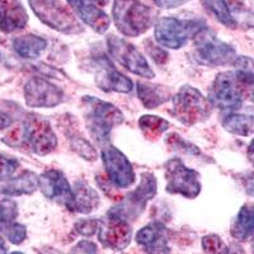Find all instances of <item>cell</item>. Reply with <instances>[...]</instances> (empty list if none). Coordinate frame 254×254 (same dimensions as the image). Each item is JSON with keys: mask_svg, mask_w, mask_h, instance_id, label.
I'll list each match as a JSON object with an SVG mask.
<instances>
[{"mask_svg": "<svg viewBox=\"0 0 254 254\" xmlns=\"http://www.w3.org/2000/svg\"><path fill=\"white\" fill-rule=\"evenodd\" d=\"M87 106V127L90 135L98 144L108 145L111 140V132L113 127L119 126L124 122V115L113 104L104 102L95 97L83 98Z\"/></svg>", "mask_w": 254, "mask_h": 254, "instance_id": "obj_1", "label": "cell"}, {"mask_svg": "<svg viewBox=\"0 0 254 254\" xmlns=\"http://www.w3.org/2000/svg\"><path fill=\"white\" fill-rule=\"evenodd\" d=\"M115 24L127 37H139L151 26V10L140 0H115L112 8Z\"/></svg>", "mask_w": 254, "mask_h": 254, "instance_id": "obj_2", "label": "cell"}, {"mask_svg": "<svg viewBox=\"0 0 254 254\" xmlns=\"http://www.w3.org/2000/svg\"><path fill=\"white\" fill-rule=\"evenodd\" d=\"M155 194L156 178L151 173H144L139 187L127 194L119 205L111 208L107 216L127 222L136 220L144 212L147 201H150Z\"/></svg>", "mask_w": 254, "mask_h": 254, "instance_id": "obj_3", "label": "cell"}, {"mask_svg": "<svg viewBox=\"0 0 254 254\" xmlns=\"http://www.w3.org/2000/svg\"><path fill=\"white\" fill-rule=\"evenodd\" d=\"M194 50L196 60L208 66L230 65L238 58L234 47L219 40L206 27H202L194 35Z\"/></svg>", "mask_w": 254, "mask_h": 254, "instance_id": "obj_4", "label": "cell"}, {"mask_svg": "<svg viewBox=\"0 0 254 254\" xmlns=\"http://www.w3.org/2000/svg\"><path fill=\"white\" fill-rule=\"evenodd\" d=\"M36 17L55 31L72 35L81 31L74 13L61 0H28Z\"/></svg>", "mask_w": 254, "mask_h": 254, "instance_id": "obj_5", "label": "cell"}, {"mask_svg": "<svg viewBox=\"0 0 254 254\" xmlns=\"http://www.w3.org/2000/svg\"><path fill=\"white\" fill-rule=\"evenodd\" d=\"M173 108L177 119L190 126L207 120L212 111V104L196 88L185 85L174 95Z\"/></svg>", "mask_w": 254, "mask_h": 254, "instance_id": "obj_6", "label": "cell"}, {"mask_svg": "<svg viewBox=\"0 0 254 254\" xmlns=\"http://www.w3.org/2000/svg\"><path fill=\"white\" fill-rule=\"evenodd\" d=\"M165 178L169 193L196 198L201 192L199 174L194 169L186 167L181 159H172L165 164Z\"/></svg>", "mask_w": 254, "mask_h": 254, "instance_id": "obj_7", "label": "cell"}, {"mask_svg": "<svg viewBox=\"0 0 254 254\" xmlns=\"http://www.w3.org/2000/svg\"><path fill=\"white\" fill-rule=\"evenodd\" d=\"M22 137L24 144L38 155H47L58 146V139L50 122L37 115L27 116Z\"/></svg>", "mask_w": 254, "mask_h": 254, "instance_id": "obj_8", "label": "cell"}, {"mask_svg": "<svg viewBox=\"0 0 254 254\" xmlns=\"http://www.w3.org/2000/svg\"><path fill=\"white\" fill-rule=\"evenodd\" d=\"M202 27H197L194 20H179L172 17H165L155 24V40L159 45L167 49H181L187 44L190 36L196 35Z\"/></svg>", "mask_w": 254, "mask_h": 254, "instance_id": "obj_9", "label": "cell"}, {"mask_svg": "<svg viewBox=\"0 0 254 254\" xmlns=\"http://www.w3.org/2000/svg\"><path fill=\"white\" fill-rule=\"evenodd\" d=\"M107 47L110 55L132 74L146 79H153L155 76L146 59L137 51L133 45L128 44L124 38L110 35L107 38Z\"/></svg>", "mask_w": 254, "mask_h": 254, "instance_id": "obj_10", "label": "cell"}, {"mask_svg": "<svg viewBox=\"0 0 254 254\" xmlns=\"http://www.w3.org/2000/svg\"><path fill=\"white\" fill-rule=\"evenodd\" d=\"M242 84L234 72H221L215 78L210 90L211 104L220 110H238L243 103Z\"/></svg>", "mask_w": 254, "mask_h": 254, "instance_id": "obj_11", "label": "cell"}, {"mask_svg": "<svg viewBox=\"0 0 254 254\" xmlns=\"http://www.w3.org/2000/svg\"><path fill=\"white\" fill-rule=\"evenodd\" d=\"M102 160L108 179L113 186L119 188H127L135 183V172L121 150L112 145H106L102 150Z\"/></svg>", "mask_w": 254, "mask_h": 254, "instance_id": "obj_12", "label": "cell"}, {"mask_svg": "<svg viewBox=\"0 0 254 254\" xmlns=\"http://www.w3.org/2000/svg\"><path fill=\"white\" fill-rule=\"evenodd\" d=\"M24 99L28 107L52 108L64 101V92L46 79L33 76L24 85Z\"/></svg>", "mask_w": 254, "mask_h": 254, "instance_id": "obj_13", "label": "cell"}, {"mask_svg": "<svg viewBox=\"0 0 254 254\" xmlns=\"http://www.w3.org/2000/svg\"><path fill=\"white\" fill-rule=\"evenodd\" d=\"M95 84L103 92L130 93L133 89L131 79L125 76L116 69L112 61L107 56L101 55L93 60Z\"/></svg>", "mask_w": 254, "mask_h": 254, "instance_id": "obj_14", "label": "cell"}, {"mask_svg": "<svg viewBox=\"0 0 254 254\" xmlns=\"http://www.w3.org/2000/svg\"><path fill=\"white\" fill-rule=\"evenodd\" d=\"M38 188L46 198L56 201L71 211L74 202V190L70 187L63 172L50 169L38 177Z\"/></svg>", "mask_w": 254, "mask_h": 254, "instance_id": "obj_15", "label": "cell"}, {"mask_svg": "<svg viewBox=\"0 0 254 254\" xmlns=\"http://www.w3.org/2000/svg\"><path fill=\"white\" fill-rule=\"evenodd\" d=\"M98 238L102 246L106 248L122 251L130 244L132 239V229L127 221L108 217L107 221L102 220Z\"/></svg>", "mask_w": 254, "mask_h": 254, "instance_id": "obj_16", "label": "cell"}, {"mask_svg": "<svg viewBox=\"0 0 254 254\" xmlns=\"http://www.w3.org/2000/svg\"><path fill=\"white\" fill-rule=\"evenodd\" d=\"M136 242L149 254H169V233L162 222H151L140 229L136 234Z\"/></svg>", "mask_w": 254, "mask_h": 254, "instance_id": "obj_17", "label": "cell"}, {"mask_svg": "<svg viewBox=\"0 0 254 254\" xmlns=\"http://www.w3.org/2000/svg\"><path fill=\"white\" fill-rule=\"evenodd\" d=\"M18 205L10 198L0 199V233H3L13 244H20L26 240V226L17 222Z\"/></svg>", "mask_w": 254, "mask_h": 254, "instance_id": "obj_18", "label": "cell"}, {"mask_svg": "<svg viewBox=\"0 0 254 254\" xmlns=\"http://www.w3.org/2000/svg\"><path fill=\"white\" fill-rule=\"evenodd\" d=\"M28 23V14L19 0H0V29L4 33L20 31Z\"/></svg>", "mask_w": 254, "mask_h": 254, "instance_id": "obj_19", "label": "cell"}, {"mask_svg": "<svg viewBox=\"0 0 254 254\" xmlns=\"http://www.w3.org/2000/svg\"><path fill=\"white\" fill-rule=\"evenodd\" d=\"M74 12L83 19L85 24L98 33H104L110 28L111 20L106 13L92 3V0H67Z\"/></svg>", "mask_w": 254, "mask_h": 254, "instance_id": "obj_20", "label": "cell"}, {"mask_svg": "<svg viewBox=\"0 0 254 254\" xmlns=\"http://www.w3.org/2000/svg\"><path fill=\"white\" fill-rule=\"evenodd\" d=\"M74 202L71 211L80 212V214H89L98 207L99 196L98 193L84 181H78L74 185Z\"/></svg>", "mask_w": 254, "mask_h": 254, "instance_id": "obj_21", "label": "cell"}, {"mask_svg": "<svg viewBox=\"0 0 254 254\" xmlns=\"http://www.w3.org/2000/svg\"><path fill=\"white\" fill-rule=\"evenodd\" d=\"M231 237L234 239L244 242L254 234V205L247 203L238 212L233 225H231Z\"/></svg>", "mask_w": 254, "mask_h": 254, "instance_id": "obj_22", "label": "cell"}, {"mask_svg": "<svg viewBox=\"0 0 254 254\" xmlns=\"http://www.w3.org/2000/svg\"><path fill=\"white\" fill-rule=\"evenodd\" d=\"M47 42L45 38L35 35H24L13 40V50L23 59H37L45 51Z\"/></svg>", "mask_w": 254, "mask_h": 254, "instance_id": "obj_23", "label": "cell"}, {"mask_svg": "<svg viewBox=\"0 0 254 254\" xmlns=\"http://www.w3.org/2000/svg\"><path fill=\"white\" fill-rule=\"evenodd\" d=\"M38 188V177L33 172L24 171L17 178L9 179V182L1 188V193L6 196L31 194Z\"/></svg>", "mask_w": 254, "mask_h": 254, "instance_id": "obj_24", "label": "cell"}, {"mask_svg": "<svg viewBox=\"0 0 254 254\" xmlns=\"http://www.w3.org/2000/svg\"><path fill=\"white\" fill-rule=\"evenodd\" d=\"M136 90H137V97L146 108L159 107L169 98V92L162 85H154V84H146L140 81L137 83Z\"/></svg>", "mask_w": 254, "mask_h": 254, "instance_id": "obj_25", "label": "cell"}, {"mask_svg": "<svg viewBox=\"0 0 254 254\" xmlns=\"http://www.w3.org/2000/svg\"><path fill=\"white\" fill-rule=\"evenodd\" d=\"M222 126L234 135L249 136L254 132V116L233 113L222 120Z\"/></svg>", "mask_w": 254, "mask_h": 254, "instance_id": "obj_26", "label": "cell"}, {"mask_svg": "<svg viewBox=\"0 0 254 254\" xmlns=\"http://www.w3.org/2000/svg\"><path fill=\"white\" fill-rule=\"evenodd\" d=\"M234 75L243 87H254V60L248 56H238L233 63Z\"/></svg>", "mask_w": 254, "mask_h": 254, "instance_id": "obj_27", "label": "cell"}, {"mask_svg": "<svg viewBox=\"0 0 254 254\" xmlns=\"http://www.w3.org/2000/svg\"><path fill=\"white\" fill-rule=\"evenodd\" d=\"M139 126L145 136L156 139V137H159V136L168 130L169 122L165 121L162 117H159V116L146 115L142 116L141 119H140Z\"/></svg>", "mask_w": 254, "mask_h": 254, "instance_id": "obj_28", "label": "cell"}, {"mask_svg": "<svg viewBox=\"0 0 254 254\" xmlns=\"http://www.w3.org/2000/svg\"><path fill=\"white\" fill-rule=\"evenodd\" d=\"M205 5L215 17L217 18L220 23L226 27H235L237 20L231 14L230 9L225 0H205Z\"/></svg>", "mask_w": 254, "mask_h": 254, "instance_id": "obj_29", "label": "cell"}, {"mask_svg": "<svg viewBox=\"0 0 254 254\" xmlns=\"http://www.w3.org/2000/svg\"><path fill=\"white\" fill-rule=\"evenodd\" d=\"M202 247L210 254H228L229 247L222 242L221 238L210 234L202 239Z\"/></svg>", "mask_w": 254, "mask_h": 254, "instance_id": "obj_30", "label": "cell"}, {"mask_svg": "<svg viewBox=\"0 0 254 254\" xmlns=\"http://www.w3.org/2000/svg\"><path fill=\"white\" fill-rule=\"evenodd\" d=\"M71 146L72 150H75L79 155L83 156L87 160H95L97 159V151L87 140L81 139V137H74L71 140Z\"/></svg>", "mask_w": 254, "mask_h": 254, "instance_id": "obj_31", "label": "cell"}, {"mask_svg": "<svg viewBox=\"0 0 254 254\" xmlns=\"http://www.w3.org/2000/svg\"><path fill=\"white\" fill-rule=\"evenodd\" d=\"M102 225V220L98 219H84L79 220L75 224V230L84 237H92L99 231Z\"/></svg>", "mask_w": 254, "mask_h": 254, "instance_id": "obj_32", "label": "cell"}, {"mask_svg": "<svg viewBox=\"0 0 254 254\" xmlns=\"http://www.w3.org/2000/svg\"><path fill=\"white\" fill-rule=\"evenodd\" d=\"M18 167H19L18 160L0 154V181L12 179L13 174L17 172Z\"/></svg>", "mask_w": 254, "mask_h": 254, "instance_id": "obj_33", "label": "cell"}, {"mask_svg": "<svg viewBox=\"0 0 254 254\" xmlns=\"http://www.w3.org/2000/svg\"><path fill=\"white\" fill-rule=\"evenodd\" d=\"M169 137V140H168V142L169 144H173L174 146H176V149H181V150H183L185 153H188V154H193V155H197V154H199V150L197 149L196 146H193V145L188 144V142H186L185 140L181 139L178 135H176V133H172L171 136H168Z\"/></svg>", "mask_w": 254, "mask_h": 254, "instance_id": "obj_34", "label": "cell"}, {"mask_svg": "<svg viewBox=\"0 0 254 254\" xmlns=\"http://www.w3.org/2000/svg\"><path fill=\"white\" fill-rule=\"evenodd\" d=\"M71 254H98L97 246L90 240H81L72 248Z\"/></svg>", "mask_w": 254, "mask_h": 254, "instance_id": "obj_35", "label": "cell"}, {"mask_svg": "<svg viewBox=\"0 0 254 254\" xmlns=\"http://www.w3.org/2000/svg\"><path fill=\"white\" fill-rule=\"evenodd\" d=\"M147 51H149V55L153 58V60L155 61V63L163 64L167 61V56H168L167 52L163 51L162 49H159V47H155V46H151L150 49L147 50Z\"/></svg>", "mask_w": 254, "mask_h": 254, "instance_id": "obj_36", "label": "cell"}, {"mask_svg": "<svg viewBox=\"0 0 254 254\" xmlns=\"http://www.w3.org/2000/svg\"><path fill=\"white\" fill-rule=\"evenodd\" d=\"M154 1H155V4L159 8L172 9L183 5V4H186L187 1H190V0H154Z\"/></svg>", "mask_w": 254, "mask_h": 254, "instance_id": "obj_37", "label": "cell"}, {"mask_svg": "<svg viewBox=\"0 0 254 254\" xmlns=\"http://www.w3.org/2000/svg\"><path fill=\"white\" fill-rule=\"evenodd\" d=\"M243 183H244V188H246L247 194L254 197V172H249L243 178Z\"/></svg>", "mask_w": 254, "mask_h": 254, "instance_id": "obj_38", "label": "cell"}, {"mask_svg": "<svg viewBox=\"0 0 254 254\" xmlns=\"http://www.w3.org/2000/svg\"><path fill=\"white\" fill-rule=\"evenodd\" d=\"M12 124V117H10L6 112H4V111H0V130L6 128V127H9Z\"/></svg>", "mask_w": 254, "mask_h": 254, "instance_id": "obj_39", "label": "cell"}, {"mask_svg": "<svg viewBox=\"0 0 254 254\" xmlns=\"http://www.w3.org/2000/svg\"><path fill=\"white\" fill-rule=\"evenodd\" d=\"M37 254H63V253L55 248H42L38 251Z\"/></svg>", "mask_w": 254, "mask_h": 254, "instance_id": "obj_40", "label": "cell"}, {"mask_svg": "<svg viewBox=\"0 0 254 254\" xmlns=\"http://www.w3.org/2000/svg\"><path fill=\"white\" fill-rule=\"evenodd\" d=\"M228 254H246V252L243 251V248H240L239 246H231L229 247Z\"/></svg>", "mask_w": 254, "mask_h": 254, "instance_id": "obj_41", "label": "cell"}, {"mask_svg": "<svg viewBox=\"0 0 254 254\" xmlns=\"http://www.w3.org/2000/svg\"><path fill=\"white\" fill-rule=\"evenodd\" d=\"M6 246H5V242L3 240V238L0 237V254H6Z\"/></svg>", "mask_w": 254, "mask_h": 254, "instance_id": "obj_42", "label": "cell"}, {"mask_svg": "<svg viewBox=\"0 0 254 254\" xmlns=\"http://www.w3.org/2000/svg\"><path fill=\"white\" fill-rule=\"evenodd\" d=\"M249 154H254V139L252 140V142L249 144V149H248Z\"/></svg>", "mask_w": 254, "mask_h": 254, "instance_id": "obj_43", "label": "cell"}, {"mask_svg": "<svg viewBox=\"0 0 254 254\" xmlns=\"http://www.w3.org/2000/svg\"><path fill=\"white\" fill-rule=\"evenodd\" d=\"M94 1H97V3L101 4V5H104V4H107L110 0H94Z\"/></svg>", "mask_w": 254, "mask_h": 254, "instance_id": "obj_44", "label": "cell"}, {"mask_svg": "<svg viewBox=\"0 0 254 254\" xmlns=\"http://www.w3.org/2000/svg\"><path fill=\"white\" fill-rule=\"evenodd\" d=\"M10 254H24V253H22V252H13V253Z\"/></svg>", "mask_w": 254, "mask_h": 254, "instance_id": "obj_45", "label": "cell"}, {"mask_svg": "<svg viewBox=\"0 0 254 254\" xmlns=\"http://www.w3.org/2000/svg\"><path fill=\"white\" fill-rule=\"evenodd\" d=\"M252 252H253V254H254V240H253V243H252Z\"/></svg>", "mask_w": 254, "mask_h": 254, "instance_id": "obj_46", "label": "cell"}, {"mask_svg": "<svg viewBox=\"0 0 254 254\" xmlns=\"http://www.w3.org/2000/svg\"><path fill=\"white\" fill-rule=\"evenodd\" d=\"M0 63H1V58H0Z\"/></svg>", "mask_w": 254, "mask_h": 254, "instance_id": "obj_47", "label": "cell"}]
</instances>
